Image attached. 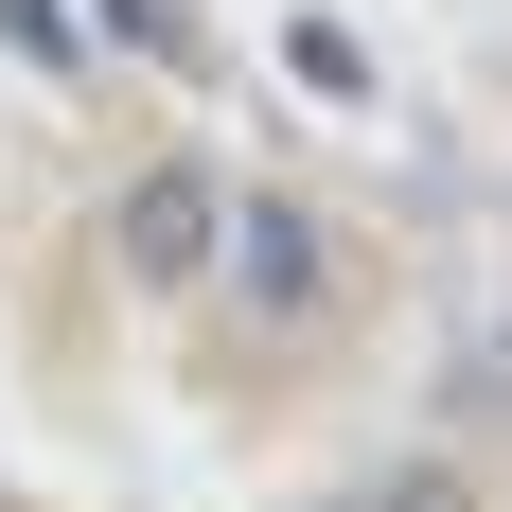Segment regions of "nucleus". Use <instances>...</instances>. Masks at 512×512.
I'll return each instance as SVG.
<instances>
[{
  "label": "nucleus",
  "instance_id": "nucleus-4",
  "mask_svg": "<svg viewBox=\"0 0 512 512\" xmlns=\"http://www.w3.org/2000/svg\"><path fill=\"white\" fill-rule=\"evenodd\" d=\"M0 36L36 53V71H71V0H0Z\"/></svg>",
  "mask_w": 512,
  "mask_h": 512
},
{
  "label": "nucleus",
  "instance_id": "nucleus-1",
  "mask_svg": "<svg viewBox=\"0 0 512 512\" xmlns=\"http://www.w3.org/2000/svg\"><path fill=\"white\" fill-rule=\"evenodd\" d=\"M212 283L283 336V318H318V212L301 195H230V230H212Z\"/></svg>",
  "mask_w": 512,
  "mask_h": 512
},
{
  "label": "nucleus",
  "instance_id": "nucleus-3",
  "mask_svg": "<svg viewBox=\"0 0 512 512\" xmlns=\"http://www.w3.org/2000/svg\"><path fill=\"white\" fill-rule=\"evenodd\" d=\"M106 18H124V36H142L159 71H212V53H195V18H177V0H106Z\"/></svg>",
  "mask_w": 512,
  "mask_h": 512
},
{
  "label": "nucleus",
  "instance_id": "nucleus-2",
  "mask_svg": "<svg viewBox=\"0 0 512 512\" xmlns=\"http://www.w3.org/2000/svg\"><path fill=\"white\" fill-rule=\"evenodd\" d=\"M212 230H230V177L212 159H142L124 177V265L142 283H212Z\"/></svg>",
  "mask_w": 512,
  "mask_h": 512
}]
</instances>
